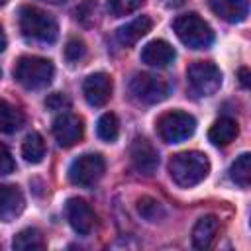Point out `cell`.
I'll use <instances>...</instances> for the list:
<instances>
[{
    "label": "cell",
    "mask_w": 251,
    "mask_h": 251,
    "mask_svg": "<svg viewBox=\"0 0 251 251\" xmlns=\"http://www.w3.org/2000/svg\"><path fill=\"white\" fill-rule=\"evenodd\" d=\"M210 173V161L200 151H182L176 153L169 163V175L171 178L182 186L190 188L200 184Z\"/></svg>",
    "instance_id": "6da1fadb"
},
{
    "label": "cell",
    "mask_w": 251,
    "mask_h": 251,
    "mask_svg": "<svg viewBox=\"0 0 251 251\" xmlns=\"http://www.w3.org/2000/svg\"><path fill=\"white\" fill-rule=\"evenodd\" d=\"M20 31L27 41H35L43 45L53 43L59 35L55 18L37 6L20 8Z\"/></svg>",
    "instance_id": "7a4b0ae2"
},
{
    "label": "cell",
    "mask_w": 251,
    "mask_h": 251,
    "mask_svg": "<svg viewBox=\"0 0 251 251\" xmlns=\"http://www.w3.org/2000/svg\"><path fill=\"white\" fill-rule=\"evenodd\" d=\"M55 75V67L49 59L24 55L18 59L14 67V78L27 90H41L51 84Z\"/></svg>",
    "instance_id": "3957f363"
},
{
    "label": "cell",
    "mask_w": 251,
    "mask_h": 251,
    "mask_svg": "<svg viewBox=\"0 0 251 251\" xmlns=\"http://www.w3.org/2000/svg\"><path fill=\"white\" fill-rule=\"evenodd\" d=\"M173 31L190 49H206L214 41L212 27L194 12L182 14L173 22Z\"/></svg>",
    "instance_id": "277c9868"
},
{
    "label": "cell",
    "mask_w": 251,
    "mask_h": 251,
    "mask_svg": "<svg viewBox=\"0 0 251 251\" xmlns=\"http://www.w3.org/2000/svg\"><path fill=\"white\" fill-rule=\"evenodd\" d=\"M157 131L163 141L180 143V141H186L188 137H192V133L196 131V120L186 112L173 110L159 118Z\"/></svg>",
    "instance_id": "5b68a950"
},
{
    "label": "cell",
    "mask_w": 251,
    "mask_h": 251,
    "mask_svg": "<svg viewBox=\"0 0 251 251\" xmlns=\"http://www.w3.org/2000/svg\"><path fill=\"white\" fill-rule=\"evenodd\" d=\"M188 86L198 96H212L222 86V71L210 61H196L186 71Z\"/></svg>",
    "instance_id": "8992f818"
},
{
    "label": "cell",
    "mask_w": 251,
    "mask_h": 251,
    "mask_svg": "<svg viewBox=\"0 0 251 251\" xmlns=\"http://www.w3.org/2000/svg\"><path fill=\"white\" fill-rule=\"evenodd\" d=\"M129 90L143 104H159L169 96L171 84L163 76L151 73H137L129 80Z\"/></svg>",
    "instance_id": "52a82bcc"
},
{
    "label": "cell",
    "mask_w": 251,
    "mask_h": 251,
    "mask_svg": "<svg viewBox=\"0 0 251 251\" xmlns=\"http://www.w3.org/2000/svg\"><path fill=\"white\" fill-rule=\"evenodd\" d=\"M106 171L104 157L98 153H84L76 157L69 167V180L76 186H92L96 184Z\"/></svg>",
    "instance_id": "ba28073f"
},
{
    "label": "cell",
    "mask_w": 251,
    "mask_h": 251,
    "mask_svg": "<svg viewBox=\"0 0 251 251\" xmlns=\"http://www.w3.org/2000/svg\"><path fill=\"white\" fill-rule=\"evenodd\" d=\"M82 120L71 112H63L53 120V135L61 147H73L82 139Z\"/></svg>",
    "instance_id": "9c48e42d"
},
{
    "label": "cell",
    "mask_w": 251,
    "mask_h": 251,
    "mask_svg": "<svg viewBox=\"0 0 251 251\" xmlns=\"http://www.w3.org/2000/svg\"><path fill=\"white\" fill-rule=\"evenodd\" d=\"M129 157H131V163H133L135 171L145 175V176H151L159 167V153L151 145V141L145 139V137H135L133 139V143L129 147Z\"/></svg>",
    "instance_id": "30bf717a"
},
{
    "label": "cell",
    "mask_w": 251,
    "mask_h": 251,
    "mask_svg": "<svg viewBox=\"0 0 251 251\" xmlns=\"http://www.w3.org/2000/svg\"><path fill=\"white\" fill-rule=\"evenodd\" d=\"M65 214L67 220L71 224V227L78 233V235H88L94 229V212L90 208V204L82 198H69L67 206H65Z\"/></svg>",
    "instance_id": "8fae6325"
},
{
    "label": "cell",
    "mask_w": 251,
    "mask_h": 251,
    "mask_svg": "<svg viewBox=\"0 0 251 251\" xmlns=\"http://www.w3.org/2000/svg\"><path fill=\"white\" fill-rule=\"evenodd\" d=\"M82 94L90 106H104L112 96V78L106 73H92L82 82Z\"/></svg>",
    "instance_id": "7c38bea8"
},
{
    "label": "cell",
    "mask_w": 251,
    "mask_h": 251,
    "mask_svg": "<svg viewBox=\"0 0 251 251\" xmlns=\"http://www.w3.org/2000/svg\"><path fill=\"white\" fill-rule=\"evenodd\" d=\"M25 208V198L16 184H2L0 182V220L12 222L16 220Z\"/></svg>",
    "instance_id": "4fadbf2b"
},
{
    "label": "cell",
    "mask_w": 251,
    "mask_h": 251,
    "mask_svg": "<svg viewBox=\"0 0 251 251\" xmlns=\"http://www.w3.org/2000/svg\"><path fill=\"white\" fill-rule=\"evenodd\" d=\"M176 53L165 39H153L141 49V61L149 67H167L175 61Z\"/></svg>",
    "instance_id": "5bb4252c"
},
{
    "label": "cell",
    "mask_w": 251,
    "mask_h": 251,
    "mask_svg": "<svg viewBox=\"0 0 251 251\" xmlns=\"http://www.w3.org/2000/svg\"><path fill=\"white\" fill-rule=\"evenodd\" d=\"M208 4H210V10L218 18L229 24H239L249 14L247 0H208Z\"/></svg>",
    "instance_id": "9a60e30c"
},
{
    "label": "cell",
    "mask_w": 251,
    "mask_h": 251,
    "mask_svg": "<svg viewBox=\"0 0 251 251\" xmlns=\"http://www.w3.org/2000/svg\"><path fill=\"white\" fill-rule=\"evenodd\" d=\"M151 25H153V22H151L149 16H139V18L127 22L126 25H122V27L116 31V37H118V41H120L124 47H131V45H135L147 31H151Z\"/></svg>",
    "instance_id": "2e32d148"
},
{
    "label": "cell",
    "mask_w": 251,
    "mask_h": 251,
    "mask_svg": "<svg viewBox=\"0 0 251 251\" xmlns=\"http://www.w3.org/2000/svg\"><path fill=\"white\" fill-rule=\"evenodd\" d=\"M220 229V222L216 216H202L192 227V245L196 249H208Z\"/></svg>",
    "instance_id": "e0dca14e"
},
{
    "label": "cell",
    "mask_w": 251,
    "mask_h": 251,
    "mask_svg": "<svg viewBox=\"0 0 251 251\" xmlns=\"http://www.w3.org/2000/svg\"><path fill=\"white\" fill-rule=\"evenodd\" d=\"M237 122L231 118H220L212 124V127L208 129V139L218 145V147H226L229 145L235 137H237Z\"/></svg>",
    "instance_id": "ac0fdd59"
},
{
    "label": "cell",
    "mask_w": 251,
    "mask_h": 251,
    "mask_svg": "<svg viewBox=\"0 0 251 251\" xmlns=\"http://www.w3.org/2000/svg\"><path fill=\"white\" fill-rule=\"evenodd\" d=\"M25 122L22 110L0 98V133H16Z\"/></svg>",
    "instance_id": "d6986e66"
},
{
    "label": "cell",
    "mask_w": 251,
    "mask_h": 251,
    "mask_svg": "<svg viewBox=\"0 0 251 251\" xmlns=\"http://www.w3.org/2000/svg\"><path fill=\"white\" fill-rule=\"evenodd\" d=\"M22 155L31 165H37V163L43 161V157H45V141L37 131H31V133L25 135V139L22 143Z\"/></svg>",
    "instance_id": "ffe728a7"
},
{
    "label": "cell",
    "mask_w": 251,
    "mask_h": 251,
    "mask_svg": "<svg viewBox=\"0 0 251 251\" xmlns=\"http://www.w3.org/2000/svg\"><path fill=\"white\" fill-rule=\"evenodd\" d=\"M229 178L241 186V188H249L251 182V155L249 153H241L229 167Z\"/></svg>",
    "instance_id": "44dd1931"
},
{
    "label": "cell",
    "mask_w": 251,
    "mask_h": 251,
    "mask_svg": "<svg viewBox=\"0 0 251 251\" xmlns=\"http://www.w3.org/2000/svg\"><path fill=\"white\" fill-rule=\"evenodd\" d=\"M12 247L18 249V251H29V249H43L45 247V241H43V235L39 229L35 227H25L22 229L20 233H16L14 241H12Z\"/></svg>",
    "instance_id": "7402d4cb"
},
{
    "label": "cell",
    "mask_w": 251,
    "mask_h": 251,
    "mask_svg": "<svg viewBox=\"0 0 251 251\" xmlns=\"http://www.w3.org/2000/svg\"><path fill=\"white\" fill-rule=\"evenodd\" d=\"M96 133H98V137H100L102 141H108V143L116 141V137H118V133H120L118 118H116L112 112L102 114L100 120H98V126H96Z\"/></svg>",
    "instance_id": "603a6c76"
},
{
    "label": "cell",
    "mask_w": 251,
    "mask_h": 251,
    "mask_svg": "<svg viewBox=\"0 0 251 251\" xmlns=\"http://www.w3.org/2000/svg\"><path fill=\"white\" fill-rule=\"evenodd\" d=\"M137 212L141 214V218H145L147 222H159L165 218V208L159 200L151 198V196H141L137 200Z\"/></svg>",
    "instance_id": "cb8c5ba5"
},
{
    "label": "cell",
    "mask_w": 251,
    "mask_h": 251,
    "mask_svg": "<svg viewBox=\"0 0 251 251\" xmlns=\"http://www.w3.org/2000/svg\"><path fill=\"white\" fill-rule=\"evenodd\" d=\"M141 4H143V0H108V12L114 18H122V16L135 12Z\"/></svg>",
    "instance_id": "d4e9b609"
},
{
    "label": "cell",
    "mask_w": 251,
    "mask_h": 251,
    "mask_svg": "<svg viewBox=\"0 0 251 251\" xmlns=\"http://www.w3.org/2000/svg\"><path fill=\"white\" fill-rule=\"evenodd\" d=\"M84 55H86V45H84L82 39L73 37V39L67 41V45H65V59L69 63H78Z\"/></svg>",
    "instance_id": "484cf974"
},
{
    "label": "cell",
    "mask_w": 251,
    "mask_h": 251,
    "mask_svg": "<svg viewBox=\"0 0 251 251\" xmlns=\"http://www.w3.org/2000/svg\"><path fill=\"white\" fill-rule=\"evenodd\" d=\"M76 20H80L84 25H90V24L96 20V2L84 0V2L76 8Z\"/></svg>",
    "instance_id": "4316f807"
},
{
    "label": "cell",
    "mask_w": 251,
    "mask_h": 251,
    "mask_svg": "<svg viewBox=\"0 0 251 251\" xmlns=\"http://www.w3.org/2000/svg\"><path fill=\"white\" fill-rule=\"evenodd\" d=\"M71 106V100L63 94V92H53L45 98V108L51 110V112H63Z\"/></svg>",
    "instance_id": "83f0119b"
},
{
    "label": "cell",
    "mask_w": 251,
    "mask_h": 251,
    "mask_svg": "<svg viewBox=\"0 0 251 251\" xmlns=\"http://www.w3.org/2000/svg\"><path fill=\"white\" fill-rule=\"evenodd\" d=\"M14 169H16V163L12 159L10 149L4 143H0V175H10L14 173Z\"/></svg>",
    "instance_id": "f1b7e54d"
},
{
    "label": "cell",
    "mask_w": 251,
    "mask_h": 251,
    "mask_svg": "<svg viewBox=\"0 0 251 251\" xmlns=\"http://www.w3.org/2000/svg\"><path fill=\"white\" fill-rule=\"evenodd\" d=\"M239 80H241V84L245 88L249 86V71L247 69H239Z\"/></svg>",
    "instance_id": "f546056e"
},
{
    "label": "cell",
    "mask_w": 251,
    "mask_h": 251,
    "mask_svg": "<svg viewBox=\"0 0 251 251\" xmlns=\"http://www.w3.org/2000/svg\"><path fill=\"white\" fill-rule=\"evenodd\" d=\"M6 43H8V39H6V33L2 29V25H0V53L6 49Z\"/></svg>",
    "instance_id": "4dcf8cb0"
},
{
    "label": "cell",
    "mask_w": 251,
    "mask_h": 251,
    "mask_svg": "<svg viewBox=\"0 0 251 251\" xmlns=\"http://www.w3.org/2000/svg\"><path fill=\"white\" fill-rule=\"evenodd\" d=\"M165 4H167V6H180L182 0H165Z\"/></svg>",
    "instance_id": "1f68e13d"
},
{
    "label": "cell",
    "mask_w": 251,
    "mask_h": 251,
    "mask_svg": "<svg viewBox=\"0 0 251 251\" xmlns=\"http://www.w3.org/2000/svg\"><path fill=\"white\" fill-rule=\"evenodd\" d=\"M43 2H51V4H59V2H63V0H43Z\"/></svg>",
    "instance_id": "d6a6232c"
},
{
    "label": "cell",
    "mask_w": 251,
    "mask_h": 251,
    "mask_svg": "<svg viewBox=\"0 0 251 251\" xmlns=\"http://www.w3.org/2000/svg\"><path fill=\"white\" fill-rule=\"evenodd\" d=\"M6 4H8V0H0V8H2V6H6Z\"/></svg>",
    "instance_id": "836d02e7"
},
{
    "label": "cell",
    "mask_w": 251,
    "mask_h": 251,
    "mask_svg": "<svg viewBox=\"0 0 251 251\" xmlns=\"http://www.w3.org/2000/svg\"><path fill=\"white\" fill-rule=\"evenodd\" d=\"M0 78H2V73H0Z\"/></svg>",
    "instance_id": "e575fe53"
}]
</instances>
